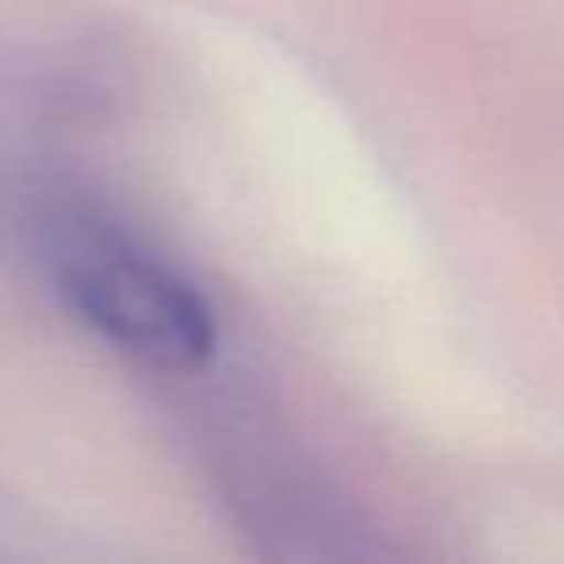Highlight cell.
I'll return each mask as SVG.
<instances>
[{
  "instance_id": "6da1fadb",
  "label": "cell",
  "mask_w": 564,
  "mask_h": 564,
  "mask_svg": "<svg viewBox=\"0 0 564 564\" xmlns=\"http://www.w3.org/2000/svg\"><path fill=\"white\" fill-rule=\"evenodd\" d=\"M47 267L66 310L128 360L166 376H194L217 356V317L205 294L117 225L58 220Z\"/></svg>"
}]
</instances>
